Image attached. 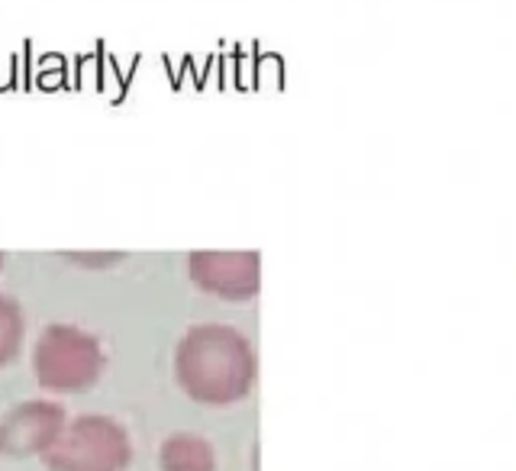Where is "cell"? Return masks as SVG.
<instances>
[{
	"instance_id": "cell-1",
	"label": "cell",
	"mask_w": 516,
	"mask_h": 471,
	"mask_svg": "<svg viewBox=\"0 0 516 471\" xmlns=\"http://www.w3.org/2000/svg\"><path fill=\"white\" fill-rule=\"evenodd\" d=\"M175 371L194 401L233 404L249 394L255 381L252 342L236 326L197 323L178 342Z\"/></svg>"
},
{
	"instance_id": "cell-2",
	"label": "cell",
	"mask_w": 516,
	"mask_h": 471,
	"mask_svg": "<svg viewBox=\"0 0 516 471\" xmlns=\"http://www.w3.org/2000/svg\"><path fill=\"white\" fill-rule=\"evenodd\" d=\"M129 459H133V446L126 430L100 413L71 423L49 452V465L55 471H123Z\"/></svg>"
},
{
	"instance_id": "cell-3",
	"label": "cell",
	"mask_w": 516,
	"mask_h": 471,
	"mask_svg": "<svg viewBox=\"0 0 516 471\" xmlns=\"http://www.w3.org/2000/svg\"><path fill=\"white\" fill-rule=\"evenodd\" d=\"M39 378L49 388H84L91 384L100 371V346L91 333L75 330V326H52V330L42 336L39 346Z\"/></svg>"
},
{
	"instance_id": "cell-4",
	"label": "cell",
	"mask_w": 516,
	"mask_h": 471,
	"mask_svg": "<svg viewBox=\"0 0 516 471\" xmlns=\"http://www.w3.org/2000/svg\"><path fill=\"white\" fill-rule=\"evenodd\" d=\"M258 252L197 249L191 252V278L210 294L242 301L258 291Z\"/></svg>"
},
{
	"instance_id": "cell-5",
	"label": "cell",
	"mask_w": 516,
	"mask_h": 471,
	"mask_svg": "<svg viewBox=\"0 0 516 471\" xmlns=\"http://www.w3.org/2000/svg\"><path fill=\"white\" fill-rule=\"evenodd\" d=\"M162 468L165 471H213V449L204 436L175 433L162 446Z\"/></svg>"
},
{
	"instance_id": "cell-6",
	"label": "cell",
	"mask_w": 516,
	"mask_h": 471,
	"mask_svg": "<svg viewBox=\"0 0 516 471\" xmlns=\"http://www.w3.org/2000/svg\"><path fill=\"white\" fill-rule=\"evenodd\" d=\"M17 342V317L7 304H0V355H7Z\"/></svg>"
}]
</instances>
